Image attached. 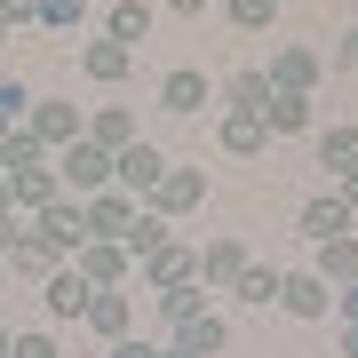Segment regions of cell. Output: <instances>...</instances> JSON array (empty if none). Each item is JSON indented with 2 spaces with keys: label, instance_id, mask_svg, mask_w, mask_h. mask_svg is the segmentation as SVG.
Returning <instances> with one entry per match:
<instances>
[{
  "label": "cell",
  "instance_id": "60d3db41",
  "mask_svg": "<svg viewBox=\"0 0 358 358\" xmlns=\"http://www.w3.org/2000/svg\"><path fill=\"white\" fill-rule=\"evenodd\" d=\"M343 358H358V327H343Z\"/></svg>",
  "mask_w": 358,
  "mask_h": 358
},
{
  "label": "cell",
  "instance_id": "f546056e",
  "mask_svg": "<svg viewBox=\"0 0 358 358\" xmlns=\"http://www.w3.org/2000/svg\"><path fill=\"white\" fill-rule=\"evenodd\" d=\"M40 159H48V152H40L24 128H8V136H0V176H16V167H40Z\"/></svg>",
  "mask_w": 358,
  "mask_h": 358
},
{
  "label": "cell",
  "instance_id": "e0dca14e",
  "mask_svg": "<svg viewBox=\"0 0 358 358\" xmlns=\"http://www.w3.org/2000/svg\"><path fill=\"white\" fill-rule=\"evenodd\" d=\"M343 231H358V215L334 192H319V199H303V239L310 247H327V239H343Z\"/></svg>",
  "mask_w": 358,
  "mask_h": 358
},
{
  "label": "cell",
  "instance_id": "ee69618b",
  "mask_svg": "<svg viewBox=\"0 0 358 358\" xmlns=\"http://www.w3.org/2000/svg\"><path fill=\"white\" fill-rule=\"evenodd\" d=\"M0 287H8V255H0Z\"/></svg>",
  "mask_w": 358,
  "mask_h": 358
},
{
  "label": "cell",
  "instance_id": "83f0119b",
  "mask_svg": "<svg viewBox=\"0 0 358 358\" xmlns=\"http://www.w3.org/2000/svg\"><path fill=\"white\" fill-rule=\"evenodd\" d=\"M231 294H239V303H279V271H271V263H247L239 279H231Z\"/></svg>",
  "mask_w": 358,
  "mask_h": 358
},
{
  "label": "cell",
  "instance_id": "ab89813d",
  "mask_svg": "<svg viewBox=\"0 0 358 358\" xmlns=\"http://www.w3.org/2000/svg\"><path fill=\"white\" fill-rule=\"evenodd\" d=\"M167 8H176V16H199V8H207V0H167Z\"/></svg>",
  "mask_w": 358,
  "mask_h": 358
},
{
  "label": "cell",
  "instance_id": "484cf974",
  "mask_svg": "<svg viewBox=\"0 0 358 358\" xmlns=\"http://www.w3.org/2000/svg\"><path fill=\"white\" fill-rule=\"evenodd\" d=\"M263 103H271V72L247 64V72H231V80H223V112H263Z\"/></svg>",
  "mask_w": 358,
  "mask_h": 358
},
{
  "label": "cell",
  "instance_id": "3957f363",
  "mask_svg": "<svg viewBox=\"0 0 358 358\" xmlns=\"http://www.w3.org/2000/svg\"><path fill=\"white\" fill-rule=\"evenodd\" d=\"M167 176V152L152 136H136L128 152H112V192H128V199H152V183Z\"/></svg>",
  "mask_w": 358,
  "mask_h": 358
},
{
  "label": "cell",
  "instance_id": "8d00e7d4",
  "mask_svg": "<svg viewBox=\"0 0 358 358\" xmlns=\"http://www.w3.org/2000/svg\"><path fill=\"white\" fill-rule=\"evenodd\" d=\"M334 64H343V72H358V24H350L343 40H334Z\"/></svg>",
  "mask_w": 358,
  "mask_h": 358
},
{
  "label": "cell",
  "instance_id": "d6986e66",
  "mask_svg": "<svg viewBox=\"0 0 358 358\" xmlns=\"http://www.w3.org/2000/svg\"><path fill=\"white\" fill-rule=\"evenodd\" d=\"M247 263H255V255H247V239H207V247H199V287H231Z\"/></svg>",
  "mask_w": 358,
  "mask_h": 358
},
{
  "label": "cell",
  "instance_id": "603a6c76",
  "mask_svg": "<svg viewBox=\"0 0 358 358\" xmlns=\"http://www.w3.org/2000/svg\"><path fill=\"white\" fill-rule=\"evenodd\" d=\"M143 32H152V0H112V8H103V40H120V48H136Z\"/></svg>",
  "mask_w": 358,
  "mask_h": 358
},
{
  "label": "cell",
  "instance_id": "7402d4cb",
  "mask_svg": "<svg viewBox=\"0 0 358 358\" xmlns=\"http://www.w3.org/2000/svg\"><path fill=\"white\" fill-rule=\"evenodd\" d=\"M319 167H327L334 183L358 167V120H334V128H319Z\"/></svg>",
  "mask_w": 358,
  "mask_h": 358
},
{
  "label": "cell",
  "instance_id": "cb8c5ba5",
  "mask_svg": "<svg viewBox=\"0 0 358 358\" xmlns=\"http://www.w3.org/2000/svg\"><path fill=\"white\" fill-rule=\"evenodd\" d=\"M263 128H271V136H303V128H310V96L271 88V103H263Z\"/></svg>",
  "mask_w": 358,
  "mask_h": 358
},
{
  "label": "cell",
  "instance_id": "836d02e7",
  "mask_svg": "<svg viewBox=\"0 0 358 358\" xmlns=\"http://www.w3.org/2000/svg\"><path fill=\"white\" fill-rule=\"evenodd\" d=\"M8 358H64L56 334H8Z\"/></svg>",
  "mask_w": 358,
  "mask_h": 358
},
{
  "label": "cell",
  "instance_id": "b9f144b4",
  "mask_svg": "<svg viewBox=\"0 0 358 358\" xmlns=\"http://www.w3.org/2000/svg\"><path fill=\"white\" fill-rule=\"evenodd\" d=\"M159 358H192V350H176V343H167V350H159Z\"/></svg>",
  "mask_w": 358,
  "mask_h": 358
},
{
  "label": "cell",
  "instance_id": "d6a6232c",
  "mask_svg": "<svg viewBox=\"0 0 358 358\" xmlns=\"http://www.w3.org/2000/svg\"><path fill=\"white\" fill-rule=\"evenodd\" d=\"M24 112H32V88L24 80H0V128H16Z\"/></svg>",
  "mask_w": 358,
  "mask_h": 358
},
{
  "label": "cell",
  "instance_id": "ffe728a7",
  "mask_svg": "<svg viewBox=\"0 0 358 358\" xmlns=\"http://www.w3.org/2000/svg\"><path fill=\"white\" fill-rule=\"evenodd\" d=\"M80 136L103 143V152H128L143 128H136V112H128V103H103V112H88V128H80Z\"/></svg>",
  "mask_w": 358,
  "mask_h": 358
},
{
  "label": "cell",
  "instance_id": "8992f818",
  "mask_svg": "<svg viewBox=\"0 0 358 358\" xmlns=\"http://www.w3.org/2000/svg\"><path fill=\"white\" fill-rule=\"evenodd\" d=\"M32 231H40L48 247H64V255H80V247H88V207L64 192V199H48V207L32 215Z\"/></svg>",
  "mask_w": 358,
  "mask_h": 358
},
{
  "label": "cell",
  "instance_id": "7a4b0ae2",
  "mask_svg": "<svg viewBox=\"0 0 358 358\" xmlns=\"http://www.w3.org/2000/svg\"><path fill=\"white\" fill-rule=\"evenodd\" d=\"M56 183H64L72 199H96V192H112V152H103V143H64V152H56Z\"/></svg>",
  "mask_w": 358,
  "mask_h": 358
},
{
  "label": "cell",
  "instance_id": "9a60e30c",
  "mask_svg": "<svg viewBox=\"0 0 358 358\" xmlns=\"http://www.w3.org/2000/svg\"><path fill=\"white\" fill-rule=\"evenodd\" d=\"M80 207H88V239H128V223H136L143 199H128V192H96V199H80Z\"/></svg>",
  "mask_w": 358,
  "mask_h": 358
},
{
  "label": "cell",
  "instance_id": "4dcf8cb0",
  "mask_svg": "<svg viewBox=\"0 0 358 358\" xmlns=\"http://www.w3.org/2000/svg\"><path fill=\"white\" fill-rule=\"evenodd\" d=\"M223 16L239 32H271V16H279V0H223Z\"/></svg>",
  "mask_w": 358,
  "mask_h": 358
},
{
  "label": "cell",
  "instance_id": "f1b7e54d",
  "mask_svg": "<svg viewBox=\"0 0 358 358\" xmlns=\"http://www.w3.org/2000/svg\"><path fill=\"white\" fill-rule=\"evenodd\" d=\"M159 239H167V215H152V207H136V223H128V239H120V247H128V255L143 263V255H152Z\"/></svg>",
  "mask_w": 358,
  "mask_h": 358
},
{
  "label": "cell",
  "instance_id": "d4e9b609",
  "mask_svg": "<svg viewBox=\"0 0 358 358\" xmlns=\"http://www.w3.org/2000/svg\"><path fill=\"white\" fill-rule=\"evenodd\" d=\"M223 343H231V327L215 319V310H199V319H183V327H176V350H192V358H215Z\"/></svg>",
  "mask_w": 358,
  "mask_h": 358
},
{
  "label": "cell",
  "instance_id": "4fadbf2b",
  "mask_svg": "<svg viewBox=\"0 0 358 358\" xmlns=\"http://www.w3.org/2000/svg\"><path fill=\"white\" fill-rule=\"evenodd\" d=\"M207 96H215V88H207V72H199V64H176V72L159 80V112H176V120L207 112Z\"/></svg>",
  "mask_w": 358,
  "mask_h": 358
},
{
  "label": "cell",
  "instance_id": "ac0fdd59",
  "mask_svg": "<svg viewBox=\"0 0 358 358\" xmlns=\"http://www.w3.org/2000/svg\"><path fill=\"white\" fill-rule=\"evenodd\" d=\"M80 72H88L96 88H120V80L136 72V48H120V40H88V48H80Z\"/></svg>",
  "mask_w": 358,
  "mask_h": 358
},
{
  "label": "cell",
  "instance_id": "9c48e42d",
  "mask_svg": "<svg viewBox=\"0 0 358 358\" xmlns=\"http://www.w3.org/2000/svg\"><path fill=\"white\" fill-rule=\"evenodd\" d=\"M0 183H8V207H16V215H40L48 199H64V183H56V159L16 167V176H0Z\"/></svg>",
  "mask_w": 358,
  "mask_h": 358
},
{
  "label": "cell",
  "instance_id": "f35d334b",
  "mask_svg": "<svg viewBox=\"0 0 358 358\" xmlns=\"http://www.w3.org/2000/svg\"><path fill=\"white\" fill-rule=\"evenodd\" d=\"M334 199H343V207H350V215H358V167H350V176H343V183H334Z\"/></svg>",
  "mask_w": 358,
  "mask_h": 358
},
{
  "label": "cell",
  "instance_id": "d590c367",
  "mask_svg": "<svg viewBox=\"0 0 358 358\" xmlns=\"http://www.w3.org/2000/svg\"><path fill=\"white\" fill-rule=\"evenodd\" d=\"M0 16H8V32L16 24H40V0H0Z\"/></svg>",
  "mask_w": 358,
  "mask_h": 358
},
{
  "label": "cell",
  "instance_id": "30bf717a",
  "mask_svg": "<svg viewBox=\"0 0 358 358\" xmlns=\"http://www.w3.org/2000/svg\"><path fill=\"white\" fill-rule=\"evenodd\" d=\"M319 72H327V56H319V48H303V40H287V48L271 56V88L310 96V88H319Z\"/></svg>",
  "mask_w": 358,
  "mask_h": 358
},
{
  "label": "cell",
  "instance_id": "ba28073f",
  "mask_svg": "<svg viewBox=\"0 0 358 358\" xmlns=\"http://www.w3.org/2000/svg\"><path fill=\"white\" fill-rule=\"evenodd\" d=\"M72 271H80V279H88V287H128L136 255H128V247H120V239H88V247H80V255H72Z\"/></svg>",
  "mask_w": 358,
  "mask_h": 358
},
{
  "label": "cell",
  "instance_id": "74e56055",
  "mask_svg": "<svg viewBox=\"0 0 358 358\" xmlns=\"http://www.w3.org/2000/svg\"><path fill=\"white\" fill-rule=\"evenodd\" d=\"M334 310H343V327H358V287H334Z\"/></svg>",
  "mask_w": 358,
  "mask_h": 358
},
{
  "label": "cell",
  "instance_id": "f6af8a7d",
  "mask_svg": "<svg viewBox=\"0 0 358 358\" xmlns=\"http://www.w3.org/2000/svg\"><path fill=\"white\" fill-rule=\"evenodd\" d=\"M0 40H16V32H8V16H0Z\"/></svg>",
  "mask_w": 358,
  "mask_h": 358
},
{
  "label": "cell",
  "instance_id": "1f68e13d",
  "mask_svg": "<svg viewBox=\"0 0 358 358\" xmlns=\"http://www.w3.org/2000/svg\"><path fill=\"white\" fill-rule=\"evenodd\" d=\"M80 16H88V0H40V24L48 32H80Z\"/></svg>",
  "mask_w": 358,
  "mask_h": 358
},
{
  "label": "cell",
  "instance_id": "52a82bcc",
  "mask_svg": "<svg viewBox=\"0 0 358 358\" xmlns=\"http://www.w3.org/2000/svg\"><path fill=\"white\" fill-rule=\"evenodd\" d=\"M279 310H287V319H327V310H334V287L319 279V271H279Z\"/></svg>",
  "mask_w": 358,
  "mask_h": 358
},
{
  "label": "cell",
  "instance_id": "2e32d148",
  "mask_svg": "<svg viewBox=\"0 0 358 358\" xmlns=\"http://www.w3.org/2000/svg\"><path fill=\"white\" fill-rule=\"evenodd\" d=\"M215 143H223L231 159H263V152H271V128H263V112H223Z\"/></svg>",
  "mask_w": 358,
  "mask_h": 358
},
{
  "label": "cell",
  "instance_id": "e575fe53",
  "mask_svg": "<svg viewBox=\"0 0 358 358\" xmlns=\"http://www.w3.org/2000/svg\"><path fill=\"white\" fill-rule=\"evenodd\" d=\"M103 358H159V343H143V334H120V343L103 350Z\"/></svg>",
  "mask_w": 358,
  "mask_h": 358
},
{
  "label": "cell",
  "instance_id": "5b68a950",
  "mask_svg": "<svg viewBox=\"0 0 358 358\" xmlns=\"http://www.w3.org/2000/svg\"><path fill=\"white\" fill-rule=\"evenodd\" d=\"M136 271H143V287H152V294H167V287L199 279V247H183L176 231H167V239H159V247H152V255H143Z\"/></svg>",
  "mask_w": 358,
  "mask_h": 358
},
{
  "label": "cell",
  "instance_id": "4316f807",
  "mask_svg": "<svg viewBox=\"0 0 358 358\" xmlns=\"http://www.w3.org/2000/svg\"><path fill=\"white\" fill-rule=\"evenodd\" d=\"M199 310H207V287H199V279H183V287H167V294H159V319H167V327L199 319Z\"/></svg>",
  "mask_w": 358,
  "mask_h": 358
},
{
  "label": "cell",
  "instance_id": "6da1fadb",
  "mask_svg": "<svg viewBox=\"0 0 358 358\" xmlns=\"http://www.w3.org/2000/svg\"><path fill=\"white\" fill-rule=\"evenodd\" d=\"M16 128H24L32 143H40V152H64V143H80V128H88V112H80V103H64V96H32V112L24 120H16Z\"/></svg>",
  "mask_w": 358,
  "mask_h": 358
},
{
  "label": "cell",
  "instance_id": "7bdbcfd3",
  "mask_svg": "<svg viewBox=\"0 0 358 358\" xmlns=\"http://www.w3.org/2000/svg\"><path fill=\"white\" fill-rule=\"evenodd\" d=\"M0 358H8V327H0Z\"/></svg>",
  "mask_w": 358,
  "mask_h": 358
},
{
  "label": "cell",
  "instance_id": "44dd1931",
  "mask_svg": "<svg viewBox=\"0 0 358 358\" xmlns=\"http://www.w3.org/2000/svg\"><path fill=\"white\" fill-rule=\"evenodd\" d=\"M310 271H319L327 287H358V231H343V239H327L319 255H310Z\"/></svg>",
  "mask_w": 358,
  "mask_h": 358
},
{
  "label": "cell",
  "instance_id": "277c9868",
  "mask_svg": "<svg viewBox=\"0 0 358 358\" xmlns=\"http://www.w3.org/2000/svg\"><path fill=\"white\" fill-rule=\"evenodd\" d=\"M143 207H152V215H192V207H207V167H176L167 159V176L152 183Z\"/></svg>",
  "mask_w": 358,
  "mask_h": 358
},
{
  "label": "cell",
  "instance_id": "7c38bea8",
  "mask_svg": "<svg viewBox=\"0 0 358 358\" xmlns=\"http://www.w3.org/2000/svg\"><path fill=\"white\" fill-rule=\"evenodd\" d=\"M64 263H72V255L48 247L40 231H16V239H8V279H48V271H64Z\"/></svg>",
  "mask_w": 358,
  "mask_h": 358
},
{
  "label": "cell",
  "instance_id": "5bb4252c",
  "mask_svg": "<svg viewBox=\"0 0 358 358\" xmlns=\"http://www.w3.org/2000/svg\"><path fill=\"white\" fill-rule=\"evenodd\" d=\"M88 327L103 334V343L136 334V294H128V287H96V303H88Z\"/></svg>",
  "mask_w": 358,
  "mask_h": 358
},
{
  "label": "cell",
  "instance_id": "8fae6325",
  "mask_svg": "<svg viewBox=\"0 0 358 358\" xmlns=\"http://www.w3.org/2000/svg\"><path fill=\"white\" fill-rule=\"evenodd\" d=\"M40 303H48V319H88V303H96V287L80 279L72 263H64V271H48V279H40Z\"/></svg>",
  "mask_w": 358,
  "mask_h": 358
}]
</instances>
